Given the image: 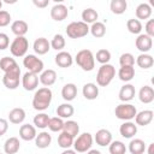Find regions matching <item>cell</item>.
<instances>
[{"label":"cell","instance_id":"50","mask_svg":"<svg viewBox=\"0 0 154 154\" xmlns=\"http://www.w3.org/2000/svg\"><path fill=\"white\" fill-rule=\"evenodd\" d=\"M32 4H34L36 7H40V8H45L46 6H48V4H49V0H32Z\"/></svg>","mask_w":154,"mask_h":154},{"label":"cell","instance_id":"53","mask_svg":"<svg viewBox=\"0 0 154 154\" xmlns=\"http://www.w3.org/2000/svg\"><path fill=\"white\" fill-rule=\"evenodd\" d=\"M87 154H101L100 150H96V149H90L87 152Z\"/></svg>","mask_w":154,"mask_h":154},{"label":"cell","instance_id":"6","mask_svg":"<svg viewBox=\"0 0 154 154\" xmlns=\"http://www.w3.org/2000/svg\"><path fill=\"white\" fill-rule=\"evenodd\" d=\"M29 48V41L24 36H16V38L10 45V52L13 57L20 58L25 57Z\"/></svg>","mask_w":154,"mask_h":154},{"label":"cell","instance_id":"52","mask_svg":"<svg viewBox=\"0 0 154 154\" xmlns=\"http://www.w3.org/2000/svg\"><path fill=\"white\" fill-rule=\"evenodd\" d=\"M61 154H77V153H76L73 149H70V148H69V149H64Z\"/></svg>","mask_w":154,"mask_h":154},{"label":"cell","instance_id":"5","mask_svg":"<svg viewBox=\"0 0 154 154\" xmlns=\"http://www.w3.org/2000/svg\"><path fill=\"white\" fill-rule=\"evenodd\" d=\"M93 136L89 132H83L79 136L76 137V140H73V150L76 153H85L88 150H90L91 146H93Z\"/></svg>","mask_w":154,"mask_h":154},{"label":"cell","instance_id":"47","mask_svg":"<svg viewBox=\"0 0 154 154\" xmlns=\"http://www.w3.org/2000/svg\"><path fill=\"white\" fill-rule=\"evenodd\" d=\"M8 46H10V38H8L7 34L0 32V51L8 48Z\"/></svg>","mask_w":154,"mask_h":154},{"label":"cell","instance_id":"18","mask_svg":"<svg viewBox=\"0 0 154 154\" xmlns=\"http://www.w3.org/2000/svg\"><path fill=\"white\" fill-rule=\"evenodd\" d=\"M135 94H136V90H135V87L130 83H126L124 84L120 90H119V100L123 101V102H128V101H131L134 97H135Z\"/></svg>","mask_w":154,"mask_h":154},{"label":"cell","instance_id":"7","mask_svg":"<svg viewBox=\"0 0 154 154\" xmlns=\"http://www.w3.org/2000/svg\"><path fill=\"white\" fill-rule=\"evenodd\" d=\"M136 113H137L136 107H135L134 105L126 103V102L120 103V105H118V106L114 108V114H116V117H117L118 119H120V120H124V122H129V120L134 119L135 116H136Z\"/></svg>","mask_w":154,"mask_h":154},{"label":"cell","instance_id":"19","mask_svg":"<svg viewBox=\"0 0 154 154\" xmlns=\"http://www.w3.org/2000/svg\"><path fill=\"white\" fill-rule=\"evenodd\" d=\"M32 48L35 51L36 54L38 55H43L46 53H48V51L51 49V43L47 38L45 37H38L34 41V45H32Z\"/></svg>","mask_w":154,"mask_h":154},{"label":"cell","instance_id":"39","mask_svg":"<svg viewBox=\"0 0 154 154\" xmlns=\"http://www.w3.org/2000/svg\"><path fill=\"white\" fill-rule=\"evenodd\" d=\"M126 28L131 34L140 35L142 31V23H141V20H138L136 18H131L126 22Z\"/></svg>","mask_w":154,"mask_h":154},{"label":"cell","instance_id":"23","mask_svg":"<svg viewBox=\"0 0 154 154\" xmlns=\"http://www.w3.org/2000/svg\"><path fill=\"white\" fill-rule=\"evenodd\" d=\"M138 99L143 103H150L154 100V90L149 85H143L138 91Z\"/></svg>","mask_w":154,"mask_h":154},{"label":"cell","instance_id":"49","mask_svg":"<svg viewBox=\"0 0 154 154\" xmlns=\"http://www.w3.org/2000/svg\"><path fill=\"white\" fill-rule=\"evenodd\" d=\"M7 130H8V122L4 118H0V137L5 135Z\"/></svg>","mask_w":154,"mask_h":154},{"label":"cell","instance_id":"14","mask_svg":"<svg viewBox=\"0 0 154 154\" xmlns=\"http://www.w3.org/2000/svg\"><path fill=\"white\" fill-rule=\"evenodd\" d=\"M55 60V64L59 66V67H70L72 64H73V58L72 55L69 53V52H65V51H60L58 52V54L55 55L54 58Z\"/></svg>","mask_w":154,"mask_h":154},{"label":"cell","instance_id":"21","mask_svg":"<svg viewBox=\"0 0 154 154\" xmlns=\"http://www.w3.org/2000/svg\"><path fill=\"white\" fill-rule=\"evenodd\" d=\"M82 94L87 100H95L99 96V87L95 83H85L82 88Z\"/></svg>","mask_w":154,"mask_h":154},{"label":"cell","instance_id":"4","mask_svg":"<svg viewBox=\"0 0 154 154\" xmlns=\"http://www.w3.org/2000/svg\"><path fill=\"white\" fill-rule=\"evenodd\" d=\"M88 34H89V26L82 20L72 22L66 26V35L70 38H82Z\"/></svg>","mask_w":154,"mask_h":154},{"label":"cell","instance_id":"8","mask_svg":"<svg viewBox=\"0 0 154 154\" xmlns=\"http://www.w3.org/2000/svg\"><path fill=\"white\" fill-rule=\"evenodd\" d=\"M23 65L28 70V72H31V73H35V75L41 73L43 71V67H45L43 61L34 54L25 55L24 59H23Z\"/></svg>","mask_w":154,"mask_h":154},{"label":"cell","instance_id":"42","mask_svg":"<svg viewBox=\"0 0 154 154\" xmlns=\"http://www.w3.org/2000/svg\"><path fill=\"white\" fill-rule=\"evenodd\" d=\"M17 61L13 59V58H10V57H4L0 59V70H2L4 72H7L12 69H14L17 66Z\"/></svg>","mask_w":154,"mask_h":154},{"label":"cell","instance_id":"46","mask_svg":"<svg viewBox=\"0 0 154 154\" xmlns=\"http://www.w3.org/2000/svg\"><path fill=\"white\" fill-rule=\"evenodd\" d=\"M11 22V14L10 12L5 11V10H1L0 11V26H6L8 25Z\"/></svg>","mask_w":154,"mask_h":154},{"label":"cell","instance_id":"38","mask_svg":"<svg viewBox=\"0 0 154 154\" xmlns=\"http://www.w3.org/2000/svg\"><path fill=\"white\" fill-rule=\"evenodd\" d=\"M49 116L47 113H38L34 117V125L35 128H38V129H46L48 126V122H49Z\"/></svg>","mask_w":154,"mask_h":154},{"label":"cell","instance_id":"30","mask_svg":"<svg viewBox=\"0 0 154 154\" xmlns=\"http://www.w3.org/2000/svg\"><path fill=\"white\" fill-rule=\"evenodd\" d=\"M136 64L138 65V67L141 69H150L154 64V59L150 54H147V53H141L137 58H136Z\"/></svg>","mask_w":154,"mask_h":154},{"label":"cell","instance_id":"16","mask_svg":"<svg viewBox=\"0 0 154 154\" xmlns=\"http://www.w3.org/2000/svg\"><path fill=\"white\" fill-rule=\"evenodd\" d=\"M119 132L124 138H132L137 134V125L131 120L124 122L119 128Z\"/></svg>","mask_w":154,"mask_h":154},{"label":"cell","instance_id":"54","mask_svg":"<svg viewBox=\"0 0 154 154\" xmlns=\"http://www.w3.org/2000/svg\"><path fill=\"white\" fill-rule=\"evenodd\" d=\"M1 6H2V1L0 0V11H1Z\"/></svg>","mask_w":154,"mask_h":154},{"label":"cell","instance_id":"24","mask_svg":"<svg viewBox=\"0 0 154 154\" xmlns=\"http://www.w3.org/2000/svg\"><path fill=\"white\" fill-rule=\"evenodd\" d=\"M25 119V111L22 107H16L10 111L8 113V120L12 124H22Z\"/></svg>","mask_w":154,"mask_h":154},{"label":"cell","instance_id":"28","mask_svg":"<svg viewBox=\"0 0 154 154\" xmlns=\"http://www.w3.org/2000/svg\"><path fill=\"white\" fill-rule=\"evenodd\" d=\"M20 148L19 140L17 137H10L4 143V150L6 154H16Z\"/></svg>","mask_w":154,"mask_h":154},{"label":"cell","instance_id":"29","mask_svg":"<svg viewBox=\"0 0 154 154\" xmlns=\"http://www.w3.org/2000/svg\"><path fill=\"white\" fill-rule=\"evenodd\" d=\"M146 150V143L141 138H132L129 143V152L131 154H143Z\"/></svg>","mask_w":154,"mask_h":154},{"label":"cell","instance_id":"51","mask_svg":"<svg viewBox=\"0 0 154 154\" xmlns=\"http://www.w3.org/2000/svg\"><path fill=\"white\" fill-rule=\"evenodd\" d=\"M147 153H148V154H154V143H150V144L148 146Z\"/></svg>","mask_w":154,"mask_h":154},{"label":"cell","instance_id":"36","mask_svg":"<svg viewBox=\"0 0 154 154\" xmlns=\"http://www.w3.org/2000/svg\"><path fill=\"white\" fill-rule=\"evenodd\" d=\"M63 131H65L66 134L71 135V136L75 138V137H77V135L79 134V125H78V123L75 122V120H66V122H64Z\"/></svg>","mask_w":154,"mask_h":154},{"label":"cell","instance_id":"34","mask_svg":"<svg viewBox=\"0 0 154 154\" xmlns=\"http://www.w3.org/2000/svg\"><path fill=\"white\" fill-rule=\"evenodd\" d=\"M73 137L69 134H66L65 131H61L60 135L58 136V146L63 149H69L70 147H72L73 144Z\"/></svg>","mask_w":154,"mask_h":154},{"label":"cell","instance_id":"37","mask_svg":"<svg viewBox=\"0 0 154 154\" xmlns=\"http://www.w3.org/2000/svg\"><path fill=\"white\" fill-rule=\"evenodd\" d=\"M128 7L126 0H112L109 4V8L114 14H122L125 12Z\"/></svg>","mask_w":154,"mask_h":154},{"label":"cell","instance_id":"2","mask_svg":"<svg viewBox=\"0 0 154 154\" xmlns=\"http://www.w3.org/2000/svg\"><path fill=\"white\" fill-rule=\"evenodd\" d=\"M76 64L83 70V71H93L95 67V58L90 49H82L79 51L75 57Z\"/></svg>","mask_w":154,"mask_h":154},{"label":"cell","instance_id":"32","mask_svg":"<svg viewBox=\"0 0 154 154\" xmlns=\"http://www.w3.org/2000/svg\"><path fill=\"white\" fill-rule=\"evenodd\" d=\"M73 113H75V108H73V106L70 105L69 102L61 103V105H59L58 108H57V116H58L59 118H61V119H64V118H70V117L73 116Z\"/></svg>","mask_w":154,"mask_h":154},{"label":"cell","instance_id":"11","mask_svg":"<svg viewBox=\"0 0 154 154\" xmlns=\"http://www.w3.org/2000/svg\"><path fill=\"white\" fill-rule=\"evenodd\" d=\"M22 85L28 91L35 90L37 88V85H38V76L26 71L22 77Z\"/></svg>","mask_w":154,"mask_h":154},{"label":"cell","instance_id":"31","mask_svg":"<svg viewBox=\"0 0 154 154\" xmlns=\"http://www.w3.org/2000/svg\"><path fill=\"white\" fill-rule=\"evenodd\" d=\"M118 77L123 82H130L135 77V67L134 66H120L118 71Z\"/></svg>","mask_w":154,"mask_h":154},{"label":"cell","instance_id":"40","mask_svg":"<svg viewBox=\"0 0 154 154\" xmlns=\"http://www.w3.org/2000/svg\"><path fill=\"white\" fill-rule=\"evenodd\" d=\"M51 131L53 132H59V131H63V128H64V120L59 117H52L49 118V122H48V126H47Z\"/></svg>","mask_w":154,"mask_h":154},{"label":"cell","instance_id":"13","mask_svg":"<svg viewBox=\"0 0 154 154\" xmlns=\"http://www.w3.org/2000/svg\"><path fill=\"white\" fill-rule=\"evenodd\" d=\"M94 140H95L96 144H99L101 147H106V146H109V143L112 142V134L107 129H100L96 131Z\"/></svg>","mask_w":154,"mask_h":154},{"label":"cell","instance_id":"48","mask_svg":"<svg viewBox=\"0 0 154 154\" xmlns=\"http://www.w3.org/2000/svg\"><path fill=\"white\" fill-rule=\"evenodd\" d=\"M144 34L148 35L149 37H153L154 36V19H148V22L146 23V26H144Z\"/></svg>","mask_w":154,"mask_h":154},{"label":"cell","instance_id":"44","mask_svg":"<svg viewBox=\"0 0 154 154\" xmlns=\"http://www.w3.org/2000/svg\"><path fill=\"white\" fill-rule=\"evenodd\" d=\"M49 43H51V47H52L53 49H55V51H61V49L65 47V38H64L63 35L57 34V35L53 36V38H52V41H51Z\"/></svg>","mask_w":154,"mask_h":154},{"label":"cell","instance_id":"17","mask_svg":"<svg viewBox=\"0 0 154 154\" xmlns=\"http://www.w3.org/2000/svg\"><path fill=\"white\" fill-rule=\"evenodd\" d=\"M36 135V128L31 124H23L19 128V137L24 141H32L35 140Z\"/></svg>","mask_w":154,"mask_h":154},{"label":"cell","instance_id":"9","mask_svg":"<svg viewBox=\"0 0 154 154\" xmlns=\"http://www.w3.org/2000/svg\"><path fill=\"white\" fill-rule=\"evenodd\" d=\"M19 79H20V69L17 65L14 69L5 72L2 77V83L7 89H16L19 85Z\"/></svg>","mask_w":154,"mask_h":154},{"label":"cell","instance_id":"20","mask_svg":"<svg viewBox=\"0 0 154 154\" xmlns=\"http://www.w3.org/2000/svg\"><path fill=\"white\" fill-rule=\"evenodd\" d=\"M40 82L45 85V87H51L57 81V72L52 69H47V70H43L41 73H40V77H38Z\"/></svg>","mask_w":154,"mask_h":154},{"label":"cell","instance_id":"43","mask_svg":"<svg viewBox=\"0 0 154 154\" xmlns=\"http://www.w3.org/2000/svg\"><path fill=\"white\" fill-rule=\"evenodd\" d=\"M95 59H96V61H99L100 64H108V61L111 60V52L108 51V49H105V48H102V49H99L97 52H96V55L94 57Z\"/></svg>","mask_w":154,"mask_h":154},{"label":"cell","instance_id":"26","mask_svg":"<svg viewBox=\"0 0 154 154\" xmlns=\"http://www.w3.org/2000/svg\"><path fill=\"white\" fill-rule=\"evenodd\" d=\"M51 142H52V136L47 131H41L35 137V144H36L37 148H41V149H45V148L49 147Z\"/></svg>","mask_w":154,"mask_h":154},{"label":"cell","instance_id":"1","mask_svg":"<svg viewBox=\"0 0 154 154\" xmlns=\"http://www.w3.org/2000/svg\"><path fill=\"white\" fill-rule=\"evenodd\" d=\"M53 93L48 87L40 88L35 91L34 97H32V107L36 111H45L49 107L52 102Z\"/></svg>","mask_w":154,"mask_h":154},{"label":"cell","instance_id":"22","mask_svg":"<svg viewBox=\"0 0 154 154\" xmlns=\"http://www.w3.org/2000/svg\"><path fill=\"white\" fill-rule=\"evenodd\" d=\"M61 96L65 101H72L77 96V87L75 83H67L61 89Z\"/></svg>","mask_w":154,"mask_h":154},{"label":"cell","instance_id":"55","mask_svg":"<svg viewBox=\"0 0 154 154\" xmlns=\"http://www.w3.org/2000/svg\"><path fill=\"white\" fill-rule=\"evenodd\" d=\"M0 154H1V152H0Z\"/></svg>","mask_w":154,"mask_h":154},{"label":"cell","instance_id":"35","mask_svg":"<svg viewBox=\"0 0 154 154\" xmlns=\"http://www.w3.org/2000/svg\"><path fill=\"white\" fill-rule=\"evenodd\" d=\"M97 18H99V14L97 12L94 10V8H85L83 10L82 12V22L85 23V24H93L95 22H97Z\"/></svg>","mask_w":154,"mask_h":154},{"label":"cell","instance_id":"45","mask_svg":"<svg viewBox=\"0 0 154 154\" xmlns=\"http://www.w3.org/2000/svg\"><path fill=\"white\" fill-rule=\"evenodd\" d=\"M120 66H134L135 64V57L131 53H123L119 58Z\"/></svg>","mask_w":154,"mask_h":154},{"label":"cell","instance_id":"27","mask_svg":"<svg viewBox=\"0 0 154 154\" xmlns=\"http://www.w3.org/2000/svg\"><path fill=\"white\" fill-rule=\"evenodd\" d=\"M152 13H153L152 7L147 2H142L136 7V17H137L136 19H138V20L140 19H149Z\"/></svg>","mask_w":154,"mask_h":154},{"label":"cell","instance_id":"3","mask_svg":"<svg viewBox=\"0 0 154 154\" xmlns=\"http://www.w3.org/2000/svg\"><path fill=\"white\" fill-rule=\"evenodd\" d=\"M116 76V69L111 64H103L99 67L96 73V85L107 87Z\"/></svg>","mask_w":154,"mask_h":154},{"label":"cell","instance_id":"12","mask_svg":"<svg viewBox=\"0 0 154 154\" xmlns=\"http://www.w3.org/2000/svg\"><path fill=\"white\" fill-rule=\"evenodd\" d=\"M69 16V10L64 4H55L51 10V17L55 22H61Z\"/></svg>","mask_w":154,"mask_h":154},{"label":"cell","instance_id":"33","mask_svg":"<svg viewBox=\"0 0 154 154\" xmlns=\"http://www.w3.org/2000/svg\"><path fill=\"white\" fill-rule=\"evenodd\" d=\"M89 32L96 37V38H100V37H103L105 34H106V25L102 23V22H95L91 24V26L89 28Z\"/></svg>","mask_w":154,"mask_h":154},{"label":"cell","instance_id":"10","mask_svg":"<svg viewBox=\"0 0 154 154\" xmlns=\"http://www.w3.org/2000/svg\"><path fill=\"white\" fill-rule=\"evenodd\" d=\"M135 45H136V48L142 52V53H147L152 49L153 47V38L149 37L148 35L146 34H140L135 41Z\"/></svg>","mask_w":154,"mask_h":154},{"label":"cell","instance_id":"25","mask_svg":"<svg viewBox=\"0 0 154 154\" xmlns=\"http://www.w3.org/2000/svg\"><path fill=\"white\" fill-rule=\"evenodd\" d=\"M11 30L16 36H24L29 30V25H28V23L25 20L18 19V20H14L12 23Z\"/></svg>","mask_w":154,"mask_h":154},{"label":"cell","instance_id":"41","mask_svg":"<svg viewBox=\"0 0 154 154\" xmlns=\"http://www.w3.org/2000/svg\"><path fill=\"white\" fill-rule=\"evenodd\" d=\"M109 154H125L126 147L122 141H112L108 146Z\"/></svg>","mask_w":154,"mask_h":154},{"label":"cell","instance_id":"15","mask_svg":"<svg viewBox=\"0 0 154 154\" xmlns=\"http://www.w3.org/2000/svg\"><path fill=\"white\" fill-rule=\"evenodd\" d=\"M153 117H154L153 111H150V109L141 111V112L136 113V116H135V124L140 125V126H146L152 123Z\"/></svg>","mask_w":154,"mask_h":154}]
</instances>
